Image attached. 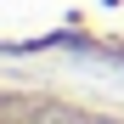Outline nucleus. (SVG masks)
<instances>
[{
  "instance_id": "nucleus-2",
  "label": "nucleus",
  "mask_w": 124,
  "mask_h": 124,
  "mask_svg": "<svg viewBox=\"0 0 124 124\" xmlns=\"http://www.w3.org/2000/svg\"><path fill=\"white\" fill-rule=\"evenodd\" d=\"M0 17H34V23L107 17V23H124V0H0Z\"/></svg>"
},
{
  "instance_id": "nucleus-1",
  "label": "nucleus",
  "mask_w": 124,
  "mask_h": 124,
  "mask_svg": "<svg viewBox=\"0 0 124 124\" xmlns=\"http://www.w3.org/2000/svg\"><path fill=\"white\" fill-rule=\"evenodd\" d=\"M0 124H124V118L73 107L62 96H0Z\"/></svg>"
}]
</instances>
